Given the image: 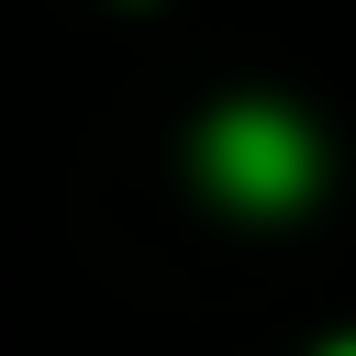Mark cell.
Segmentation results:
<instances>
[{"label": "cell", "instance_id": "7a4b0ae2", "mask_svg": "<svg viewBox=\"0 0 356 356\" xmlns=\"http://www.w3.org/2000/svg\"><path fill=\"white\" fill-rule=\"evenodd\" d=\"M334 356H356V345H334Z\"/></svg>", "mask_w": 356, "mask_h": 356}, {"label": "cell", "instance_id": "6da1fadb", "mask_svg": "<svg viewBox=\"0 0 356 356\" xmlns=\"http://www.w3.org/2000/svg\"><path fill=\"white\" fill-rule=\"evenodd\" d=\"M200 167H211V189H222V200L278 211V200H300V189H312V134H300L289 111H222V122H211V145H200Z\"/></svg>", "mask_w": 356, "mask_h": 356}]
</instances>
